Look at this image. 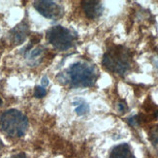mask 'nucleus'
<instances>
[{
	"instance_id": "nucleus-12",
	"label": "nucleus",
	"mask_w": 158,
	"mask_h": 158,
	"mask_svg": "<svg viewBox=\"0 0 158 158\" xmlns=\"http://www.w3.org/2000/svg\"><path fill=\"white\" fill-rule=\"evenodd\" d=\"M118 112L119 113H124L127 111V106L124 102H121L119 103V104L118 105Z\"/></svg>"
},
{
	"instance_id": "nucleus-14",
	"label": "nucleus",
	"mask_w": 158,
	"mask_h": 158,
	"mask_svg": "<svg viewBox=\"0 0 158 158\" xmlns=\"http://www.w3.org/2000/svg\"><path fill=\"white\" fill-rule=\"evenodd\" d=\"M12 158H27L24 154L23 153H19V154H16V155H14Z\"/></svg>"
},
{
	"instance_id": "nucleus-16",
	"label": "nucleus",
	"mask_w": 158,
	"mask_h": 158,
	"mask_svg": "<svg viewBox=\"0 0 158 158\" xmlns=\"http://www.w3.org/2000/svg\"><path fill=\"white\" fill-rule=\"evenodd\" d=\"M1 104H2V99L0 98V105H1Z\"/></svg>"
},
{
	"instance_id": "nucleus-3",
	"label": "nucleus",
	"mask_w": 158,
	"mask_h": 158,
	"mask_svg": "<svg viewBox=\"0 0 158 158\" xmlns=\"http://www.w3.org/2000/svg\"><path fill=\"white\" fill-rule=\"evenodd\" d=\"M67 77L71 85L75 87H89L95 84L97 80V73L93 66L77 62L68 69Z\"/></svg>"
},
{
	"instance_id": "nucleus-5",
	"label": "nucleus",
	"mask_w": 158,
	"mask_h": 158,
	"mask_svg": "<svg viewBox=\"0 0 158 158\" xmlns=\"http://www.w3.org/2000/svg\"><path fill=\"white\" fill-rule=\"evenodd\" d=\"M34 8L47 19H58L63 16L62 7L53 1H48V0L35 1L34 2Z\"/></svg>"
},
{
	"instance_id": "nucleus-7",
	"label": "nucleus",
	"mask_w": 158,
	"mask_h": 158,
	"mask_svg": "<svg viewBox=\"0 0 158 158\" xmlns=\"http://www.w3.org/2000/svg\"><path fill=\"white\" fill-rule=\"evenodd\" d=\"M28 33H29L28 24H27L25 22H23L19 24H18L16 27H14V28L11 30L10 35H11V39L13 42L16 45H19V44H22L26 39Z\"/></svg>"
},
{
	"instance_id": "nucleus-13",
	"label": "nucleus",
	"mask_w": 158,
	"mask_h": 158,
	"mask_svg": "<svg viewBox=\"0 0 158 158\" xmlns=\"http://www.w3.org/2000/svg\"><path fill=\"white\" fill-rule=\"evenodd\" d=\"M42 85H43V87H45V86H47L48 85H49V81H48L47 77L43 78V80H42Z\"/></svg>"
},
{
	"instance_id": "nucleus-11",
	"label": "nucleus",
	"mask_w": 158,
	"mask_h": 158,
	"mask_svg": "<svg viewBox=\"0 0 158 158\" xmlns=\"http://www.w3.org/2000/svg\"><path fill=\"white\" fill-rule=\"evenodd\" d=\"M46 95V89L43 86H36L34 90V96L36 98H42Z\"/></svg>"
},
{
	"instance_id": "nucleus-6",
	"label": "nucleus",
	"mask_w": 158,
	"mask_h": 158,
	"mask_svg": "<svg viewBox=\"0 0 158 158\" xmlns=\"http://www.w3.org/2000/svg\"><path fill=\"white\" fill-rule=\"evenodd\" d=\"M82 10L88 19H97L101 16L103 11V6L100 1H95V0H85L82 1Z\"/></svg>"
},
{
	"instance_id": "nucleus-1",
	"label": "nucleus",
	"mask_w": 158,
	"mask_h": 158,
	"mask_svg": "<svg viewBox=\"0 0 158 158\" xmlns=\"http://www.w3.org/2000/svg\"><path fill=\"white\" fill-rule=\"evenodd\" d=\"M0 128L12 138H19L28 128V119L18 110H8L0 116Z\"/></svg>"
},
{
	"instance_id": "nucleus-8",
	"label": "nucleus",
	"mask_w": 158,
	"mask_h": 158,
	"mask_svg": "<svg viewBox=\"0 0 158 158\" xmlns=\"http://www.w3.org/2000/svg\"><path fill=\"white\" fill-rule=\"evenodd\" d=\"M109 158H135L131 148L127 143H121L114 147Z\"/></svg>"
},
{
	"instance_id": "nucleus-10",
	"label": "nucleus",
	"mask_w": 158,
	"mask_h": 158,
	"mask_svg": "<svg viewBox=\"0 0 158 158\" xmlns=\"http://www.w3.org/2000/svg\"><path fill=\"white\" fill-rule=\"evenodd\" d=\"M149 136H150V141H152V145L154 146V148L157 149V152H158V125L154 126L152 129Z\"/></svg>"
},
{
	"instance_id": "nucleus-4",
	"label": "nucleus",
	"mask_w": 158,
	"mask_h": 158,
	"mask_svg": "<svg viewBox=\"0 0 158 158\" xmlns=\"http://www.w3.org/2000/svg\"><path fill=\"white\" fill-rule=\"evenodd\" d=\"M47 38L49 43L58 51H67L74 45L73 34L60 25L52 27L47 33Z\"/></svg>"
},
{
	"instance_id": "nucleus-15",
	"label": "nucleus",
	"mask_w": 158,
	"mask_h": 158,
	"mask_svg": "<svg viewBox=\"0 0 158 158\" xmlns=\"http://www.w3.org/2000/svg\"><path fill=\"white\" fill-rule=\"evenodd\" d=\"M2 148H3V145H2V142L0 141V152H1V150H2Z\"/></svg>"
},
{
	"instance_id": "nucleus-9",
	"label": "nucleus",
	"mask_w": 158,
	"mask_h": 158,
	"mask_svg": "<svg viewBox=\"0 0 158 158\" xmlns=\"http://www.w3.org/2000/svg\"><path fill=\"white\" fill-rule=\"evenodd\" d=\"M73 106L75 108V112L77 113V114L79 115H82L88 113L89 111V107L87 105V103L85 102L81 99H77L73 102Z\"/></svg>"
},
{
	"instance_id": "nucleus-2",
	"label": "nucleus",
	"mask_w": 158,
	"mask_h": 158,
	"mask_svg": "<svg viewBox=\"0 0 158 158\" xmlns=\"http://www.w3.org/2000/svg\"><path fill=\"white\" fill-rule=\"evenodd\" d=\"M131 65V54L124 47L115 46L110 49L103 57V66L112 73L123 75Z\"/></svg>"
}]
</instances>
